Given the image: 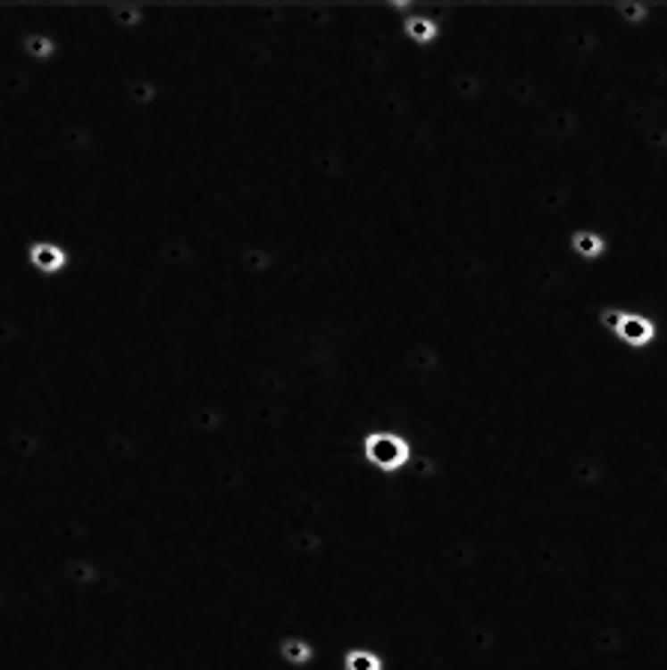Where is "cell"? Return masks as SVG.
<instances>
[{
  "instance_id": "1",
  "label": "cell",
  "mask_w": 667,
  "mask_h": 670,
  "mask_svg": "<svg viewBox=\"0 0 667 670\" xmlns=\"http://www.w3.org/2000/svg\"><path fill=\"white\" fill-rule=\"evenodd\" d=\"M613 340L622 343L629 352H646L658 346V340H662V325L653 313L646 310H635V307H626L622 310V319H620V328L613 334Z\"/></svg>"
},
{
  "instance_id": "2",
  "label": "cell",
  "mask_w": 667,
  "mask_h": 670,
  "mask_svg": "<svg viewBox=\"0 0 667 670\" xmlns=\"http://www.w3.org/2000/svg\"><path fill=\"white\" fill-rule=\"evenodd\" d=\"M363 456H367V462L376 465L379 471L394 474L408 462L412 447H408V441L403 435H396V432H370V435L363 438Z\"/></svg>"
},
{
  "instance_id": "3",
  "label": "cell",
  "mask_w": 667,
  "mask_h": 670,
  "mask_svg": "<svg viewBox=\"0 0 667 670\" xmlns=\"http://www.w3.org/2000/svg\"><path fill=\"white\" fill-rule=\"evenodd\" d=\"M566 242L569 253L584 266H596V262H604L611 257V239L602 230H593V227H575L566 236Z\"/></svg>"
},
{
  "instance_id": "4",
  "label": "cell",
  "mask_w": 667,
  "mask_h": 670,
  "mask_svg": "<svg viewBox=\"0 0 667 670\" xmlns=\"http://www.w3.org/2000/svg\"><path fill=\"white\" fill-rule=\"evenodd\" d=\"M30 266H37L46 275H57L66 266V251L54 242H37L30 248Z\"/></svg>"
},
{
  "instance_id": "5",
  "label": "cell",
  "mask_w": 667,
  "mask_h": 670,
  "mask_svg": "<svg viewBox=\"0 0 667 670\" xmlns=\"http://www.w3.org/2000/svg\"><path fill=\"white\" fill-rule=\"evenodd\" d=\"M403 30L405 37L414 42V45H432L435 39L441 37V28L438 21L429 19V15H408V19L403 21Z\"/></svg>"
},
{
  "instance_id": "6",
  "label": "cell",
  "mask_w": 667,
  "mask_h": 670,
  "mask_svg": "<svg viewBox=\"0 0 667 670\" xmlns=\"http://www.w3.org/2000/svg\"><path fill=\"white\" fill-rule=\"evenodd\" d=\"M613 15L626 30H640L653 21V4H620L613 6Z\"/></svg>"
},
{
  "instance_id": "7",
  "label": "cell",
  "mask_w": 667,
  "mask_h": 670,
  "mask_svg": "<svg viewBox=\"0 0 667 670\" xmlns=\"http://www.w3.org/2000/svg\"><path fill=\"white\" fill-rule=\"evenodd\" d=\"M343 670H385V661L370 649H349L343 658Z\"/></svg>"
},
{
  "instance_id": "8",
  "label": "cell",
  "mask_w": 667,
  "mask_h": 670,
  "mask_svg": "<svg viewBox=\"0 0 667 670\" xmlns=\"http://www.w3.org/2000/svg\"><path fill=\"white\" fill-rule=\"evenodd\" d=\"M280 656L289 661V665H307L313 658V647L301 638H287L280 643Z\"/></svg>"
},
{
  "instance_id": "9",
  "label": "cell",
  "mask_w": 667,
  "mask_h": 670,
  "mask_svg": "<svg viewBox=\"0 0 667 670\" xmlns=\"http://www.w3.org/2000/svg\"><path fill=\"white\" fill-rule=\"evenodd\" d=\"M24 45H28V51L37 60H46V57H51V51H54V42H51L48 37H28Z\"/></svg>"
}]
</instances>
